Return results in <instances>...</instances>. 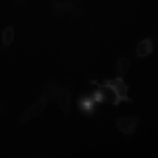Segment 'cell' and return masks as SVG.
I'll list each match as a JSON object with an SVG mask.
<instances>
[{
    "instance_id": "obj_1",
    "label": "cell",
    "mask_w": 158,
    "mask_h": 158,
    "mask_svg": "<svg viewBox=\"0 0 158 158\" xmlns=\"http://www.w3.org/2000/svg\"><path fill=\"white\" fill-rule=\"evenodd\" d=\"M103 83L110 86L114 90L121 102H132L127 95L129 87L124 83L122 77L118 76L113 79H106Z\"/></svg>"
},
{
    "instance_id": "obj_2",
    "label": "cell",
    "mask_w": 158,
    "mask_h": 158,
    "mask_svg": "<svg viewBox=\"0 0 158 158\" xmlns=\"http://www.w3.org/2000/svg\"><path fill=\"white\" fill-rule=\"evenodd\" d=\"M92 83L98 87V90L102 95L105 102L119 105L121 102L117 94L111 87L104 83L100 84L96 81H92Z\"/></svg>"
},
{
    "instance_id": "obj_3",
    "label": "cell",
    "mask_w": 158,
    "mask_h": 158,
    "mask_svg": "<svg viewBox=\"0 0 158 158\" xmlns=\"http://www.w3.org/2000/svg\"><path fill=\"white\" fill-rule=\"evenodd\" d=\"M137 124L136 118L131 117H124L119 119L116 125L118 130L122 133L129 135L135 131Z\"/></svg>"
},
{
    "instance_id": "obj_4",
    "label": "cell",
    "mask_w": 158,
    "mask_h": 158,
    "mask_svg": "<svg viewBox=\"0 0 158 158\" xmlns=\"http://www.w3.org/2000/svg\"><path fill=\"white\" fill-rule=\"evenodd\" d=\"M153 45L149 38L142 40L138 44L136 49L137 55L140 57H145L152 53Z\"/></svg>"
},
{
    "instance_id": "obj_5",
    "label": "cell",
    "mask_w": 158,
    "mask_h": 158,
    "mask_svg": "<svg viewBox=\"0 0 158 158\" xmlns=\"http://www.w3.org/2000/svg\"><path fill=\"white\" fill-rule=\"evenodd\" d=\"M58 105L61 110L65 113L70 110L72 105V99L70 94L64 91L59 95L57 100Z\"/></svg>"
},
{
    "instance_id": "obj_6",
    "label": "cell",
    "mask_w": 158,
    "mask_h": 158,
    "mask_svg": "<svg viewBox=\"0 0 158 158\" xmlns=\"http://www.w3.org/2000/svg\"><path fill=\"white\" fill-rule=\"evenodd\" d=\"M48 99L46 96H41L32 107L30 116L31 117H35L42 114L47 106L48 101L49 100Z\"/></svg>"
},
{
    "instance_id": "obj_7",
    "label": "cell",
    "mask_w": 158,
    "mask_h": 158,
    "mask_svg": "<svg viewBox=\"0 0 158 158\" xmlns=\"http://www.w3.org/2000/svg\"><path fill=\"white\" fill-rule=\"evenodd\" d=\"M14 37V28L12 26H9L3 30L2 33L3 44L5 46H8L12 42Z\"/></svg>"
},
{
    "instance_id": "obj_8",
    "label": "cell",
    "mask_w": 158,
    "mask_h": 158,
    "mask_svg": "<svg viewBox=\"0 0 158 158\" xmlns=\"http://www.w3.org/2000/svg\"><path fill=\"white\" fill-rule=\"evenodd\" d=\"M129 62L126 58H122L118 61L117 63V70L119 73L122 74L126 73L129 67Z\"/></svg>"
},
{
    "instance_id": "obj_9",
    "label": "cell",
    "mask_w": 158,
    "mask_h": 158,
    "mask_svg": "<svg viewBox=\"0 0 158 158\" xmlns=\"http://www.w3.org/2000/svg\"><path fill=\"white\" fill-rule=\"evenodd\" d=\"M92 99L95 102L97 103H102L105 102L102 95L98 90L94 93Z\"/></svg>"
}]
</instances>
